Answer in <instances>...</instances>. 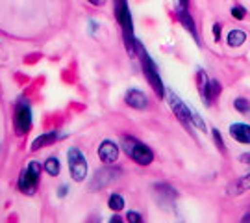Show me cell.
Instances as JSON below:
<instances>
[{
    "mask_svg": "<svg viewBox=\"0 0 250 223\" xmlns=\"http://www.w3.org/2000/svg\"><path fill=\"white\" fill-rule=\"evenodd\" d=\"M115 17L117 23L123 28L128 50H130V54H134L137 41L134 39V32H132V15H130V9H128V0H115Z\"/></svg>",
    "mask_w": 250,
    "mask_h": 223,
    "instance_id": "1",
    "label": "cell"
},
{
    "mask_svg": "<svg viewBox=\"0 0 250 223\" xmlns=\"http://www.w3.org/2000/svg\"><path fill=\"white\" fill-rule=\"evenodd\" d=\"M135 49H137V52H139V56H141V65H143V73H145V76H146V80L150 82L152 89H154L156 95L161 99L163 95H165V88H163V82H161L160 74H158L156 63L150 60V56H148L146 50L141 47V43H135Z\"/></svg>",
    "mask_w": 250,
    "mask_h": 223,
    "instance_id": "2",
    "label": "cell"
},
{
    "mask_svg": "<svg viewBox=\"0 0 250 223\" xmlns=\"http://www.w3.org/2000/svg\"><path fill=\"white\" fill-rule=\"evenodd\" d=\"M125 149L126 154L139 166H148L154 160V152L145 145V143L137 142L134 138H126L125 140Z\"/></svg>",
    "mask_w": 250,
    "mask_h": 223,
    "instance_id": "3",
    "label": "cell"
},
{
    "mask_svg": "<svg viewBox=\"0 0 250 223\" xmlns=\"http://www.w3.org/2000/svg\"><path fill=\"white\" fill-rule=\"evenodd\" d=\"M69 170H71V177L76 182H82L83 178L87 177V160L82 154L78 147H71L69 149Z\"/></svg>",
    "mask_w": 250,
    "mask_h": 223,
    "instance_id": "4",
    "label": "cell"
},
{
    "mask_svg": "<svg viewBox=\"0 0 250 223\" xmlns=\"http://www.w3.org/2000/svg\"><path fill=\"white\" fill-rule=\"evenodd\" d=\"M39 177H41V164L39 162H30L24 171L21 173V178H19V188L26 194H32L36 190L37 182H39Z\"/></svg>",
    "mask_w": 250,
    "mask_h": 223,
    "instance_id": "5",
    "label": "cell"
},
{
    "mask_svg": "<svg viewBox=\"0 0 250 223\" xmlns=\"http://www.w3.org/2000/svg\"><path fill=\"white\" fill-rule=\"evenodd\" d=\"M167 95H169L170 108L174 110V114H176V117L182 121V125H186V128L193 130V114H195V110H189V108L180 100V97L174 91L167 89Z\"/></svg>",
    "mask_w": 250,
    "mask_h": 223,
    "instance_id": "6",
    "label": "cell"
},
{
    "mask_svg": "<svg viewBox=\"0 0 250 223\" xmlns=\"http://www.w3.org/2000/svg\"><path fill=\"white\" fill-rule=\"evenodd\" d=\"M30 125H32L30 106H28L24 100H19L17 106H15V132L19 136H22V134H26L30 130Z\"/></svg>",
    "mask_w": 250,
    "mask_h": 223,
    "instance_id": "7",
    "label": "cell"
},
{
    "mask_svg": "<svg viewBox=\"0 0 250 223\" xmlns=\"http://www.w3.org/2000/svg\"><path fill=\"white\" fill-rule=\"evenodd\" d=\"M99 158L104 164H113L119 158V147L113 142H109V140L102 142L99 145Z\"/></svg>",
    "mask_w": 250,
    "mask_h": 223,
    "instance_id": "8",
    "label": "cell"
},
{
    "mask_svg": "<svg viewBox=\"0 0 250 223\" xmlns=\"http://www.w3.org/2000/svg\"><path fill=\"white\" fill-rule=\"evenodd\" d=\"M198 91H200V97L206 106H211L213 104V97H211V80L208 78V74L204 71H198Z\"/></svg>",
    "mask_w": 250,
    "mask_h": 223,
    "instance_id": "9",
    "label": "cell"
},
{
    "mask_svg": "<svg viewBox=\"0 0 250 223\" xmlns=\"http://www.w3.org/2000/svg\"><path fill=\"white\" fill-rule=\"evenodd\" d=\"M176 17H178V21L182 23V26L186 28L189 34H191V37L195 39V43L200 45V37H198L197 26H195V21H193V17L189 15L188 8H180L178 13H176Z\"/></svg>",
    "mask_w": 250,
    "mask_h": 223,
    "instance_id": "10",
    "label": "cell"
},
{
    "mask_svg": "<svg viewBox=\"0 0 250 223\" xmlns=\"http://www.w3.org/2000/svg\"><path fill=\"white\" fill-rule=\"evenodd\" d=\"M126 104L128 106H132L134 110H145V108L148 106V99L145 95L143 91H139V89H130L128 93H126Z\"/></svg>",
    "mask_w": 250,
    "mask_h": 223,
    "instance_id": "11",
    "label": "cell"
},
{
    "mask_svg": "<svg viewBox=\"0 0 250 223\" xmlns=\"http://www.w3.org/2000/svg\"><path fill=\"white\" fill-rule=\"evenodd\" d=\"M230 136L235 142L243 143V145H250V125L245 123H233L230 126Z\"/></svg>",
    "mask_w": 250,
    "mask_h": 223,
    "instance_id": "12",
    "label": "cell"
},
{
    "mask_svg": "<svg viewBox=\"0 0 250 223\" xmlns=\"http://www.w3.org/2000/svg\"><path fill=\"white\" fill-rule=\"evenodd\" d=\"M249 190H250V173L233 182L232 188H230V196H241V194L249 192Z\"/></svg>",
    "mask_w": 250,
    "mask_h": 223,
    "instance_id": "13",
    "label": "cell"
},
{
    "mask_svg": "<svg viewBox=\"0 0 250 223\" xmlns=\"http://www.w3.org/2000/svg\"><path fill=\"white\" fill-rule=\"evenodd\" d=\"M58 140V134L56 132H48V134H43V136H39L36 142L32 143V151H37V149H41V147H46V145H50Z\"/></svg>",
    "mask_w": 250,
    "mask_h": 223,
    "instance_id": "14",
    "label": "cell"
},
{
    "mask_svg": "<svg viewBox=\"0 0 250 223\" xmlns=\"http://www.w3.org/2000/svg\"><path fill=\"white\" fill-rule=\"evenodd\" d=\"M247 41V32H243V30H232L230 34H228V45L230 47H241L243 43Z\"/></svg>",
    "mask_w": 250,
    "mask_h": 223,
    "instance_id": "15",
    "label": "cell"
},
{
    "mask_svg": "<svg viewBox=\"0 0 250 223\" xmlns=\"http://www.w3.org/2000/svg\"><path fill=\"white\" fill-rule=\"evenodd\" d=\"M107 206H109L113 212H121V210L125 208V197L119 196V194H113V196L109 197V201H107Z\"/></svg>",
    "mask_w": 250,
    "mask_h": 223,
    "instance_id": "16",
    "label": "cell"
},
{
    "mask_svg": "<svg viewBox=\"0 0 250 223\" xmlns=\"http://www.w3.org/2000/svg\"><path fill=\"white\" fill-rule=\"evenodd\" d=\"M233 108L239 112V114H249L250 112V102L245 97H237L233 100Z\"/></svg>",
    "mask_w": 250,
    "mask_h": 223,
    "instance_id": "17",
    "label": "cell"
},
{
    "mask_svg": "<svg viewBox=\"0 0 250 223\" xmlns=\"http://www.w3.org/2000/svg\"><path fill=\"white\" fill-rule=\"evenodd\" d=\"M45 170L50 177H56L60 173V162H58V158H48L45 162Z\"/></svg>",
    "mask_w": 250,
    "mask_h": 223,
    "instance_id": "18",
    "label": "cell"
},
{
    "mask_svg": "<svg viewBox=\"0 0 250 223\" xmlns=\"http://www.w3.org/2000/svg\"><path fill=\"white\" fill-rule=\"evenodd\" d=\"M213 140H215V145H217V149L223 152H226V145H224V142H223V136H221V132L219 130H213Z\"/></svg>",
    "mask_w": 250,
    "mask_h": 223,
    "instance_id": "19",
    "label": "cell"
},
{
    "mask_svg": "<svg viewBox=\"0 0 250 223\" xmlns=\"http://www.w3.org/2000/svg\"><path fill=\"white\" fill-rule=\"evenodd\" d=\"M232 17L237 19V21H243V19L247 17V9L241 8V6H233V8H232Z\"/></svg>",
    "mask_w": 250,
    "mask_h": 223,
    "instance_id": "20",
    "label": "cell"
},
{
    "mask_svg": "<svg viewBox=\"0 0 250 223\" xmlns=\"http://www.w3.org/2000/svg\"><path fill=\"white\" fill-rule=\"evenodd\" d=\"M219 95H221V82L211 80V97H213V100L219 97Z\"/></svg>",
    "mask_w": 250,
    "mask_h": 223,
    "instance_id": "21",
    "label": "cell"
},
{
    "mask_svg": "<svg viewBox=\"0 0 250 223\" xmlns=\"http://www.w3.org/2000/svg\"><path fill=\"white\" fill-rule=\"evenodd\" d=\"M130 223H139L143 222V218H141V214L139 212H128V218H126Z\"/></svg>",
    "mask_w": 250,
    "mask_h": 223,
    "instance_id": "22",
    "label": "cell"
},
{
    "mask_svg": "<svg viewBox=\"0 0 250 223\" xmlns=\"http://www.w3.org/2000/svg\"><path fill=\"white\" fill-rule=\"evenodd\" d=\"M221 30H223V28H221V23H215L213 25V39L215 41L221 39Z\"/></svg>",
    "mask_w": 250,
    "mask_h": 223,
    "instance_id": "23",
    "label": "cell"
},
{
    "mask_svg": "<svg viewBox=\"0 0 250 223\" xmlns=\"http://www.w3.org/2000/svg\"><path fill=\"white\" fill-rule=\"evenodd\" d=\"M89 4H93V6H102V4H106V0H87Z\"/></svg>",
    "mask_w": 250,
    "mask_h": 223,
    "instance_id": "24",
    "label": "cell"
},
{
    "mask_svg": "<svg viewBox=\"0 0 250 223\" xmlns=\"http://www.w3.org/2000/svg\"><path fill=\"white\" fill-rule=\"evenodd\" d=\"M65 194H67V186H62V188H60V192H58V196L63 197Z\"/></svg>",
    "mask_w": 250,
    "mask_h": 223,
    "instance_id": "25",
    "label": "cell"
},
{
    "mask_svg": "<svg viewBox=\"0 0 250 223\" xmlns=\"http://www.w3.org/2000/svg\"><path fill=\"white\" fill-rule=\"evenodd\" d=\"M243 162H250V152H247V154H243Z\"/></svg>",
    "mask_w": 250,
    "mask_h": 223,
    "instance_id": "26",
    "label": "cell"
},
{
    "mask_svg": "<svg viewBox=\"0 0 250 223\" xmlns=\"http://www.w3.org/2000/svg\"><path fill=\"white\" fill-rule=\"evenodd\" d=\"M180 6L182 8H188V0H180Z\"/></svg>",
    "mask_w": 250,
    "mask_h": 223,
    "instance_id": "27",
    "label": "cell"
},
{
    "mask_svg": "<svg viewBox=\"0 0 250 223\" xmlns=\"http://www.w3.org/2000/svg\"><path fill=\"white\" fill-rule=\"evenodd\" d=\"M243 222H250V212H247V214H245V218H243Z\"/></svg>",
    "mask_w": 250,
    "mask_h": 223,
    "instance_id": "28",
    "label": "cell"
}]
</instances>
